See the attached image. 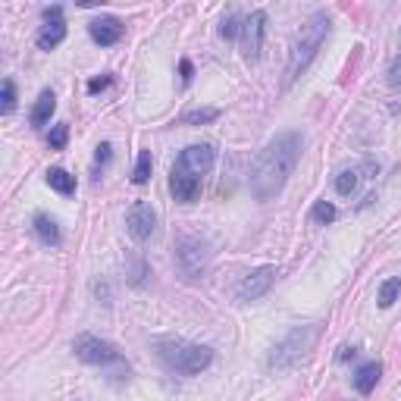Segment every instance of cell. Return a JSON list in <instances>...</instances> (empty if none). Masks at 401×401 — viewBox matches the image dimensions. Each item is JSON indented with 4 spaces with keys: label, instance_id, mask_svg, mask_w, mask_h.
<instances>
[{
    "label": "cell",
    "instance_id": "f1b7e54d",
    "mask_svg": "<svg viewBox=\"0 0 401 401\" xmlns=\"http://www.w3.org/2000/svg\"><path fill=\"white\" fill-rule=\"evenodd\" d=\"M179 72H182V82H191V72H195V69H191V60L179 63Z\"/></svg>",
    "mask_w": 401,
    "mask_h": 401
},
{
    "label": "cell",
    "instance_id": "8fae6325",
    "mask_svg": "<svg viewBox=\"0 0 401 401\" xmlns=\"http://www.w3.org/2000/svg\"><path fill=\"white\" fill-rule=\"evenodd\" d=\"M126 26L116 16H101V19H95L88 26V35L95 38V44H101V48H110V44H116L119 38H123Z\"/></svg>",
    "mask_w": 401,
    "mask_h": 401
},
{
    "label": "cell",
    "instance_id": "7402d4cb",
    "mask_svg": "<svg viewBox=\"0 0 401 401\" xmlns=\"http://www.w3.org/2000/svg\"><path fill=\"white\" fill-rule=\"evenodd\" d=\"M311 219H313V223H320V226L333 223V219H335V204H329V201H317L313 211H311Z\"/></svg>",
    "mask_w": 401,
    "mask_h": 401
},
{
    "label": "cell",
    "instance_id": "7c38bea8",
    "mask_svg": "<svg viewBox=\"0 0 401 401\" xmlns=\"http://www.w3.org/2000/svg\"><path fill=\"white\" fill-rule=\"evenodd\" d=\"M170 191H173V197H176V201L191 204V201L201 195V179H195V176H188V173H182V170H176V166H173V173H170Z\"/></svg>",
    "mask_w": 401,
    "mask_h": 401
},
{
    "label": "cell",
    "instance_id": "9c48e42d",
    "mask_svg": "<svg viewBox=\"0 0 401 401\" xmlns=\"http://www.w3.org/2000/svg\"><path fill=\"white\" fill-rule=\"evenodd\" d=\"M264 32H266V13L254 10L245 22H242V54L248 60H257L260 48H264Z\"/></svg>",
    "mask_w": 401,
    "mask_h": 401
},
{
    "label": "cell",
    "instance_id": "7a4b0ae2",
    "mask_svg": "<svg viewBox=\"0 0 401 401\" xmlns=\"http://www.w3.org/2000/svg\"><path fill=\"white\" fill-rule=\"evenodd\" d=\"M329 26H333V22H329L326 13H313L311 19L295 32L292 50H288V82H295V79L311 66V60L317 57V50L323 48V41H326Z\"/></svg>",
    "mask_w": 401,
    "mask_h": 401
},
{
    "label": "cell",
    "instance_id": "ba28073f",
    "mask_svg": "<svg viewBox=\"0 0 401 401\" xmlns=\"http://www.w3.org/2000/svg\"><path fill=\"white\" fill-rule=\"evenodd\" d=\"M276 266H260V270H254V273H248L242 282H238V288H235V298L242 301V304H248V301H257V298H264L266 292H270V286L276 282Z\"/></svg>",
    "mask_w": 401,
    "mask_h": 401
},
{
    "label": "cell",
    "instance_id": "5b68a950",
    "mask_svg": "<svg viewBox=\"0 0 401 401\" xmlns=\"http://www.w3.org/2000/svg\"><path fill=\"white\" fill-rule=\"evenodd\" d=\"M72 351L79 360H85V364H97V367H107V364H123V354L116 351L110 342L97 339V335H79V339L72 342Z\"/></svg>",
    "mask_w": 401,
    "mask_h": 401
},
{
    "label": "cell",
    "instance_id": "44dd1931",
    "mask_svg": "<svg viewBox=\"0 0 401 401\" xmlns=\"http://www.w3.org/2000/svg\"><path fill=\"white\" fill-rule=\"evenodd\" d=\"M401 295V279H386L380 286V307H392Z\"/></svg>",
    "mask_w": 401,
    "mask_h": 401
},
{
    "label": "cell",
    "instance_id": "ac0fdd59",
    "mask_svg": "<svg viewBox=\"0 0 401 401\" xmlns=\"http://www.w3.org/2000/svg\"><path fill=\"white\" fill-rule=\"evenodd\" d=\"M48 185L54 191H60V195H72V191H75V176H69L66 170L54 166V170H48Z\"/></svg>",
    "mask_w": 401,
    "mask_h": 401
},
{
    "label": "cell",
    "instance_id": "2e32d148",
    "mask_svg": "<svg viewBox=\"0 0 401 401\" xmlns=\"http://www.w3.org/2000/svg\"><path fill=\"white\" fill-rule=\"evenodd\" d=\"M35 235L41 238L44 245H54V248L63 242V238H60V229H57V223L48 217V213H38V217H35Z\"/></svg>",
    "mask_w": 401,
    "mask_h": 401
},
{
    "label": "cell",
    "instance_id": "5bb4252c",
    "mask_svg": "<svg viewBox=\"0 0 401 401\" xmlns=\"http://www.w3.org/2000/svg\"><path fill=\"white\" fill-rule=\"evenodd\" d=\"M54 110H57L54 91H41V95H38V101H35V107H32V113H28V119H32L35 129L48 126V123H50V116H54Z\"/></svg>",
    "mask_w": 401,
    "mask_h": 401
},
{
    "label": "cell",
    "instance_id": "8992f818",
    "mask_svg": "<svg viewBox=\"0 0 401 401\" xmlns=\"http://www.w3.org/2000/svg\"><path fill=\"white\" fill-rule=\"evenodd\" d=\"M176 264H179V270H182L188 279H197L201 273H204V266H207L204 242H201L197 235H179V242H176Z\"/></svg>",
    "mask_w": 401,
    "mask_h": 401
},
{
    "label": "cell",
    "instance_id": "d6986e66",
    "mask_svg": "<svg viewBox=\"0 0 401 401\" xmlns=\"http://www.w3.org/2000/svg\"><path fill=\"white\" fill-rule=\"evenodd\" d=\"M358 182H360V170H345L335 176V191H339L342 197H351L354 191H358Z\"/></svg>",
    "mask_w": 401,
    "mask_h": 401
},
{
    "label": "cell",
    "instance_id": "603a6c76",
    "mask_svg": "<svg viewBox=\"0 0 401 401\" xmlns=\"http://www.w3.org/2000/svg\"><path fill=\"white\" fill-rule=\"evenodd\" d=\"M66 141H69V126L66 123L54 126V129H50V135H48V144L54 150H63V148H66Z\"/></svg>",
    "mask_w": 401,
    "mask_h": 401
},
{
    "label": "cell",
    "instance_id": "e0dca14e",
    "mask_svg": "<svg viewBox=\"0 0 401 401\" xmlns=\"http://www.w3.org/2000/svg\"><path fill=\"white\" fill-rule=\"evenodd\" d=\"M213 119H219V110L217 107L188 110V113L179 116V123H182V126H207V123H213Z\"/></svg>",
    "mask_w": 401,
    "mask_h": 401
},
{
    "label": "cell",
    "instance_id": "4316f807",
    "mask_svg": "<svg viewBox=\"0 0 401 401\" xmlns=\"http://www.w3.org/2000/svg\"><path fill=\"white\" fill-rule=\"evenodd\" d=\"M110 85H113V75H101V79H91V82H88V95H97V91L110 88Z\"/></svg>",
    "mask_w": 401,
    "mask_h": 401
},
{
    "label": "cell",
    "instance_id": "484cf974",
    "mask_svg": "<svg viewBox=\"0 0 401 401\" xmlns=\"http://www.w3.org/2000/svg\"><path fill=\"white\" fill-rule=\"evenodd\" d=\"M386 75H389V85H395V88H398V85H401V54L389 63V72Z\"/></svg>",
    "mask_w": 401,
    "mask_h": 401
},
{
    "label": "cell",
    "instance_id": "4fadbf2b",
    "mask_svg": "<svg viewBox=\"0 0 401 401\" xmlns=\"http://www.w3.org/2000/svg\"><path fill=\"white\" fill-rule=\"evenodd\" d=\"M63 38H66V22L63 19H44L41 32H38V38H35V44L41 50H54L57 44H63Z\"/></svg>",
    "mask_w": 401,
    "mask_h": 401
},
{
    "label": "cell",
    "instance_id": "52a82bcc",
    "mask_svg": "<svg viewBox=\"0 0 401 401\" xmlns=\"http://www.w3.org/2000/svg\"><path fill=\"white\" fill-rule=\"evenodd\" d=\"M213 160H217V150H213L211 144H191V148H185L182 154H179V160L173 166L188 173V176H195V179H204L207 173L213 170Z\"/></svg>",
    "mask_w": 401,
    "mask_h": 401
},
{
    "label": "cell",
    "instance_id": "83f0119b",
    "mask_svg": "<svg viewBox=\"0 0 401 401\" xmlns=\"http://www.w3.org/2000/svg\"><path fill=\"white\" fill-rule=\"evenodd\" d=\"M110 157H113V148H110V144H107V141H104V144H97L95 164H97V166H107V164H110Z\"/></svg>",
    "mask_w": 401,
    "mask_h": 401
},
{
    "label": "cell",
    "instance_id": "3957f363",
    "mask_svg": "<svg viewBox=\"0 0 401 401\" xmlns=\"http://www.w3.org/2000/svg\"><path fill=\"white\" fill-rule=\"evenodd\" d=\"M157 354L164 360V367L179 376H197L213 364V351L207 345H191L182 339H160L157 342Z\"/></svg>",
    "mask_w": 401,
    "mask_h": 401
},
{
    "label": "cell",
    "instance_id": "9a60e30c",
    "mask_svg": "<svg viewBox=\"0 0 401 401\" xmlns=\"http://www.w3.org/2000/svg\"><path fill=\"white\" fill-rule=\"evenodd\" d=\"M380 373L382 367L376 364V360H370V364H364V367L354 373V389H358L360 395H370L376 389V382H380Z\"/></svg>",
    "mask_w": 401,
    "mask_h": 401
},
{
    "label": "cell",
    "instance_id": "6da1fadb",
    "mask_svg": "<svg viewBox=\"0 0 401 401\" xmlns=\"http://www.w3.org/2000/svg\"><path fill=\"white\" fill-rule=\"evenodd\" d=\"M301 148H304L301 132H282L260 150L251 166V195L257 201H273L286 188V182L292 179L295 166L301 160Z\"/></svg>",
    "mask_w": 401,
    "mask_h": 401
},
{
    "label": "cell",
    "instance_id": "cb8c5ba5",
    "mask_svg": "<svg viewBox=\"0 0 401 401\" xmlns=\"http://www.w3.org/2000/svg\"><path fill=\"white\" fill-rule=\"evenodd\" d=\"M16 110V85L10 82H3V95H0V113H13Z\"/></svg>",
    "mask_w": 401,
    "mask_h": 401
},
{
    "label": "cell",
    "instance_id": "ffe728a7",
    "mask_svg": "<svg viewBox=\"0 0 401 401\" xmlns=\"http://www.w3.org/2000/svg\"><path fill=\"white\" fill-rule=\"evenodd\" d=\"M150 170H154V157H150V150H141V154H138V164H135V173H132V182L144 185L150 179Z\"/></svg>",
    "mask_w": 401,
    "mask_h": 401
},
{
    "label": "cell",
    "instance_id": "277c9868",
    "mask_svg": "<svg viewBox=\"0 0 401 401\" xmlns=\"http://www.w3.org/2000/svg\"><path fill=\"white\" fill-rule=\"evenodd\" d=\"M317 335H320V326L311 323V326H295L286 339L279 342L276 348L270 351V360H266V367L270 370H292L298 367L301 360L313 351L317 345Z\"/></svg>",
    "mask_w": 401,
    "mask_h": 401
},
{
    "label": "cell",
    "instance_id": "d4e9b609",
    "mask_svg": "<svg viewBox=\"0 0 401 401\" xmlns=\"http://www.w3.org/2000/svg\"><path fill=\"white\" fill-rule=\"evenodd\" d=\"M238 32H242V26H238V16H235V13L223 16V22H219V35H223L226 41H232V38H235Z\"/></svg>",
    "mask_w": 401,
    "mask_h": 401
},
{
    "label": "cell",
    "instance_id": "30bf717a",
    "mask_svg": "<svg viewBox=\"0 0 401 401\" xmlns=\"http://www.w3.org/2000/svg\"><path fill=\"white\" fill-rule=\"evenodd\" d=\"M154 226H157L154 207L144 204V201H135V204L129 207V213H126V229H129V235L135 238V242H148Z\"/></svg>",
    "mask_w": 401,
    "mask_h": 401
},
{
    "label": "cell",
    "instance_id": "f546056e",
    "mask_svg": "<svg viewBox=\"0 0 401 401\" xmlns=\"http://www.w3.org/2000/svg\"><path fill=\"white\" fill-rule=\"evenodd\" d=\"M348 358H354V348H339V360H348Z\"/></svg>",
    "mask_w": 401,
    "mask_h": 401
}]
</instances>
